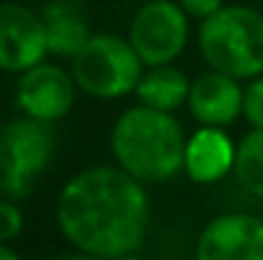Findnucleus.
Here are the masks:
<instances>
[{
	"label": "nucleus",
	"mask_w": 263,
	"mask_h": 260,
	"mask_svg": "<svg viewBox=\"0 0 263 260\" xmlns=\"http://www.w3.org/2000/svg\"><path fill=\"white\" fill-rule=\"evenodd\" d=\"M235 146L225 128H197L186 138L184 173L194 184H217L235 169Z\"/></svg>",
	"instance_id": "nucleus-11"
},
{
	"label": "nucleus",
	"mask_w": 263,
	"mask_h": 260,
	"mask_svg": "<svg viewBox=\"0 0 263 260\" xmlns=\"http://www.w3.org/2000/svg\"><path fill=\"white\" fill-rule=\"evenodd\" d=\"M46 26L41 10L15 0H0V72L23 74L46 62Z\"/></svg>",
	"instance_id": "nucleus-8"
},
{
	"label": "nucleus",
	"mask_w": 263,
	"mask_h": 260,
	"mask_svg": "<svg viewBox=\"0 0 263 260\" xmlns=\"http://www.w3.org/2000/svg\"><path fill=\"white\" fill-rule=\"evenodd\" d=\"M128 41L146 69L174 64L189 44V15L176 0H148L133 13Z\"/></svg>",
	"instance_id": "nucleus-6"
},
{
	"label": "nucleus",
	"mask_w": 263,
	"mask_h": 260,
	"mask_svg": "<svg viewBox=\"0 0 263 260\" xmlns=\"http://www.w3.org/2000/svg\"><path fill=\"white\" fill-rule=\"evenodd\" d=\"M243 117L251 128L263 130V77H256L243 87Z\"/></svg>",
	"instance_id": "nucleus-15"
},
{
	"label": "nucleus",
	"mask_w": 263,
	"mask_h": 260,
	"mask_svg": "<svg viewBox=\"0 0 263 260\" xmlns=\"http://www.w3.org/2000/svg\"><path fill=\"white\" fill-rule=\"evenodd\" d=\"M197 49L210 69L238 82L263 77V13L251 5H225L199 21Z\"/></svg>",
	"instance_id": "nucleus-3"
},
{
	"label": "nucleus",
	"mask_w": 263,
	"mask_h": 260,
	"mask_svg": "<svg viewBox=\"0 0 263 260\" xmlns=\"http://www.w3.org/2000/svg\"><path fill=\"white\" fill-rule=\"evenodd\" d=\"M77 85L72 72L54 62H41L28 72L18 74L15 82V107L23 117L57 125L62 123L77 99Z\"/></svg>",
	"instance_id": "nucleus-7"
},
{
	"label": "nucleus",
	"mask_w": 263,
	"mask_h": 260,
	"mask_svg": "<svg viewBox=\"0 0 263 260\" xmlns=\"http://www.w3.org/2000/svg\"><path fill=\"white\" fill-rule=\"evenodd\" d=\"M57 260H102V258H97V255H89V253L77 250V253H72V255H62V258H57Z\"/></svg>",
	"instance_id": "nucleus-19"
},
{
	"label": "nucleus",
	"mask_w": 263,
	"mask_h": 260,
	"mask_svg": "<svg viewBox=\"0 0 263 260\" xmlns=\"http://www.w3.org/2000/svg\"><path fill=\"white\" fill-rule=\"evenodd\" d=\"M189 89H192V82L179 67L174 64L148 67L136 87V99L138 105H146L151 110L174 112L181 105H186Z\"/></svg>",
	"instance_id": "nucleus-13"
},
{
	"label": "nucleus",
	"mask_w": 263,
	"mask_h": 260,
	"mask_svg": "<svg viewBox=\"0 0 263 260\" xmlns=\"http://www.w3.org/2000/svg\"><path fill=\"white\" fill-rule=\"evenodd\" d=\"M186 107L199 128L228 130L238 117H243V85L222 72L207 69L192 79Z\"/></svg>",
	"instance_id": "nucleus-10"
},
{
	"label": "nucleus",
	"mask_w": 263,
	"mask_h": 260,
	"mask_svg": "<svg viewBox=\"0 0 263 260\" xmlns=\"http://www.w3.org/2000/svg\"><path fill=\"white\" fill-rule=\"evenodd\" d=\"M23 212L15 204V199L0 196V243H13L23 232Z\"/></svg>",
	"instance_id": "nucleus-16"
},
{
	"label": "nucleus",
	"mask_w": 263,
	"mask_h": 260,
	"mask_svg": "<svg viewBox=\"0 0 263 260\" xmlns=\"http://www.w3.org/2000/svg\"><path fill=\"white\" fill-rule=\"evenodd\" d=\"M194 260H263V219L248 212L210 219L197 237Z\"/></svg>",
	"instance_id": "nucleus-9"
},
{
	"label": "nucleus",
	"mask_w": 263,
	"mask_h": 260,
	"mask_svg": "<svg viewBox=\"0 0 263 260\" xmlns=\"http://www.w3.org/2000/svg\"><path fill=\"white\" fill-rule=\"evenodd\" d=\"M41 18L46 26L49 56L74 59L92 38L87 13L77 0H49L41 8Z\"/></svg>",
	"instance_id": "nucleus-12"
},
{
	"label": "nucleus",
	"mask_w": 263,
	"mask_h": 260,
	"mask_svg": "<svg viewBox=\"0 0 263 260\" xmlns=\"http://www.w3.org/2000/svg\"><path fill=\"white\" fill-rule=\"evenodd\" d=\"M0 194H5V191H3V171H0Z\"/></svg>",
	"instance_id": "nucleus-21"
},
{
	"label": "nucleus",
	"mask_w": 263,
	"mask_h": 260,
	"mask_svg": "<svg viewBox=\"0 0 263 260\" xmlns=\"http://www.w3.org/2000/svg\"><path fill=\"white\" fill-rule=\"evenodd\" d=\"M69 72L80 92L95 99H120L136 94L146 64L130 46L128 36L92 33L85 49L69 59Z\"/></svg>",
	"instance_id": "nucleus-4"
},
{
	"label": "nucleus",
	"mask_w": 263,
	"mask_h": 260,
	"mask_svg": "<svg viewBox=\"0 0 263 260\" xmlns=\"http://www.w3.org/2000/svg\"><path fill=\"white\" fill-rule=\"evenodd\" d=\"M176 3L194 21H207L210 15H215L217 10L225 8V0H176Z\"/></svg>",
	"instance_id": "nucleus-17"
},
{
	"label": "nucleus",
	"mask_w": 263,
	"mask_h": 260,
	"mask_svg": "<svg viewBox=\"0 0 263 260\" xmlns=\"http://www.w3.org/2000/svg\"><path fill=\"white\" fill-rule=\"evenodd\" d=\"M54 151V125L23 115L5 123L0 128V171L5 196L15 202L31 196L39 178L51 166Z\"/></svg>",
	"instance_id": "nucleus-5"
},
{
	"label": "nucleus",
	"mask_w": 263,
	"mask_h": 260,
	"mask_svg": "<svg viewBox=\"0 0 263 260\" xmlns=\"http://www.w3.org/2000/svg\"><path fill=\"white\" fill-rule=\"evenodd\" d=\"M0 260H21V255L10 248V245H5V243H0Z\"/></svg>",
	"instance_id": "nucleus-18"
},
{
	"label": "nucleus",
	"mask_w": 263,
	"mask_h": 260,
	"mask_svg": "<svg viewBox=\"0 0 263 260\" xmlns=\"http://www.w3.org/2000/svg\"><path fill=\"white\" fill-rule=\"evenodd\" d=\"M233 173L251 196L263 199V130L251 128L238 141Z\"/></svg>",
	"instance_id": "nucleus-14"
},
{
	"label": "nucleus",
	"mask_w": 263,
	"mask_h": 260,
	"mask_svg": "<svg viewBox=\"0 0 263 260\" xmlns=\"http://www.w3.org/2000/svg\"><path fill=\"white\" fill-rule=\"evenodd\" d=\"M184 148L186 133L174 112L130 105L110 128L115 166L141 184H166L184 171Z\"/></svg>",
	"instance_id": "nucleus-2"
},
{
	"label": "nucleus",
	"mask_w": 263,
	"mask_h": 260,
	"mask_svg": "<svg viewBox=\"0 0 263 260\" xmlns=\"http://www.w3.org/2000/svg\"><path fill=\"white\" fill-rule=\"evenodd\" d=\"M115 260H146V258H141L138 253H130V255H123V258H115Z\"/></svg>",
	"instance_id": "nucleus-20"
},
{
	"label": "nucleus",
	"mask_w": 263,
	"mask_h": 260,
	"mask_svg": "<svg viewBox=\"0 0 263 260\" xmlns=\"http://www.w3.org/2000/svg\"><path fill=\"white\" fill-rule=\"evenodd\" d=\"M148 219L146 184L118 166L82 169L57 196L59 232L77 250L102 260L138 253L148 235Z\"/></svg>",
	"instance_id": "nucleus-1"
}]
</instances>
